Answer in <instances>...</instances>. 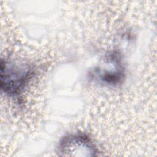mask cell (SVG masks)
<instances>
[{"label":"cell","instance_id":"6da1fadb","mask_svg":"<svg viewBox=\"0 0 157 157\" xmlns=\"http://www.w3.org/2000/svg\"><path fill=\"white\" fill-rule=\"evenodd\" d=\"M29 70L24 66L1 62V87L9 93H17L25 83Z\"/></svg>","mask_w":157,"mask_h":157},{"label":"cell","instance_id":"7a4b0ae2","mask_svg":"<svg viewBox=\"0 0 157 157\" xmlns=\"http://www.w3.org/2000/svg\"><path fill=\"white\" fill-rule=\"evenodd\" d=\"M96 153L90 140L82 136L65 137L58 147V154L61 156H94Z\"/></svg>","mask_w":157,"mask_h":157}]
</instances>
